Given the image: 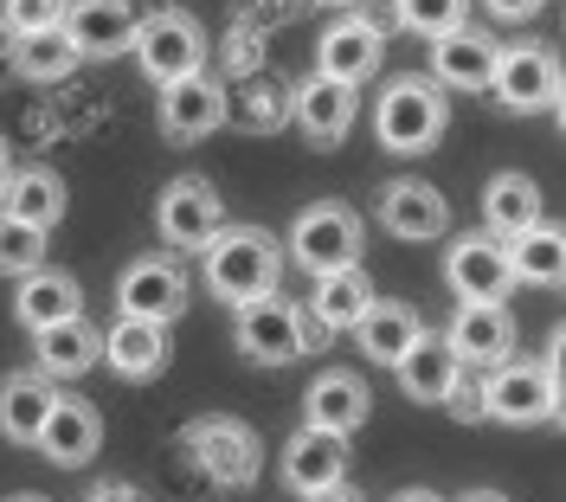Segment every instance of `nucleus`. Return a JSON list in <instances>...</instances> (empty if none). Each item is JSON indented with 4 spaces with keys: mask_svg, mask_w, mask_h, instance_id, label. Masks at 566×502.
I'll list each match as a JSON object with an SVG mask.
<instances>
[{
    "mask_svg": "<svg viewBox=\"0 0 566 502\" xmlns=\"http://www.w3.org/2000/svg\"><path fill=\"white\" fill-rule=\"evenodd\" d=\"M232 342H239V355L258 360V367H290V360L303 355V303H290L283 290H264V296L239 303Z\"/></svg>",
    "mask_w": 566,
    "mask_h": 502,
    "instance_id": "0eeeda50",
    "label": "nucleus"
},
{
    "mask_svg": "<svg viewBox=\"0 0 566 502\" xmlns=\"http://www.w3.org/2000/svg\"><path fill=\"white\" fill-rule=\"evenodd\" d=\"M444 129H451V97L424 72L392 77L380 91V104H374V136H380L387 155H424V148H438Z\"/></svg>",
    "mask_w": 566,
    "mask_h": 502,
    "instance_id": "f03ea898",
    "label": "nucleus"
},
{
    "mask_svg": "<svg viewBox=\"0 0 566 502\" xmlns=\"http://www.w3.org/2000/svg\"><path fill=\"white\" fill-rule=\"evenodd\" d=\"M33 355H39V374H45V380H77V374H91V367L104 360V335L84 323V316H71V323L39 328Z\"/></svg>",
    "mask_w": 566,
    "mask_h": 502,
    "instance_id": "a878e982",
    "label": "nucleus"
},
{
    "mask_svg": "<svg viewBox=\"0 0 566 502\" xmlns=\"http://www.w3.org/2000/svg\"><path fill=\"white\" fill-rule=\"evenodd\" d=\"M310 426L316 431H335V438H354V431L367 426V412H374V399H367V380L354 374V367H322L316 380H310Z\"/></svg>",
    "mask_w": 566,
    "mask_h": 502,
    "instance_id": "6ab92c4d",
    "label": "nucleus"
},
{
    "mask_svg": "<svg viewBox=\"0 0 566 502\" xmlns=\"http://www.w3.org/2000/svg\"><path fill=\"white\" fill-rule=\"evenodd\" d=\"M444 406L458 412L463 426H476V419H483V380H476V367H458V380H451Z\"/></svg>",
    "mask_w": 566,
    "mask_h": 502,
    "instance_id": "c9c22d12",
    "label": "nucleus"
},
{
    "mask_svg": "<svg viewBox=\"0 0 566 502\" xmlns=\"http://www.w3.org/2000/svg\"><path fill=\"white\" fill-rule=\"evenodd\" d=\"M65 20V0H0V27L20 39V33H45Z\"/></svg>",
    "mask_w": 566,
    "mask_h": 502,
    "instance_id": "f704fd0d",
    "label": "nucleus"
},
{
    "mask_svg": "<svg viewBox=\"0 0 566 502\" xmlns=\"http://www.w3.org/2000/svg\"><path fill=\"white\" fill-rule=\"evenodd\" d=\"M187 310V271L175 258H136L116 284V316H142V323H161L175 328V316Z\"/></svg>",
    "mask_w": 566,
    "mask_h": 502,
    "instance_id": "9d476101",
    "label": "nucleus"
},
{
    "mask_svg": "<svg viewBox=\"0 0 566 502\" xmlns=\"http://www.w3.org/2000/svg\"><path fill=\"white\" fill-rule=\"evenodd\" d=\"M283 483H290L296 496H316L328 483H348V438L303 426L283 445Z\"/></svg>",
    "mask_w": 566,
    "mask_h": 502,
    "instance_id": "412c9836",
    "label": "nucleus"
},
{
    "mask_svg": "<svg viewBox=\"0 0 566 502\" xmlns=\"http://www.w3.org/2000/svg\"><path fill=\"white\" fill-rule=\"evenodd\" d=\"M509 271H515V284L554 290L566 278V232L541 219V226H528L522 239H509Z\"/></svg>",
    "mask_w": 566,
    "mask_h": 502,
    "instance_id": "7c9ffc66",
    "label": "nucleus"
},
{
    "mask_svg": "<svg viewBox=\"0 0 566 502\" xmlns=\"http://www.w3.org/2000/svg\"><path fill=\"white\" fill-rule=\"evenodd\" d=\"M52 399H59V387H52L39 367L7 374V380H0V438H7V445H33L39 426H45V412H52Z\"/></svg>",
    "mask_w": 566,
    "mask_h": 502,
    "instance_id": "cd10ccee",
    "label": "nucleus"
},
{
    "mask_svg": "<svg viewBox=\"0 0 566 502\" xmlns=\"http://www.w3.org/2000/svg\"><path fill=\"white\" fill-rule=\"evenodd\" d=\"M380 226H387L392 239H406V245L444 239V226H451V200H444L431 180L399 175V180L380 187Z\"/></svg>",
    "mask_w": 566,
    "mask_h": 502,
    "instance_id": "4468645a",
    "label": "nucleus"
},
{
    "mask_svg": "<svg viewBox=\"0 0 566 502\" xmlns=\"http://www.w3.org/2000/svg\"><path fill=\"white\" fill-rule=\"evenodd\" d=\"M13 316H20V328H52V323H71V316H84V290H77V278L71 271H52V264H39V271H27L20 278V290H13Z\"/></svg>",
    "mask_w": 566,
    "mask_h": 502,
    "instance_id": "4be33fe9",
    "label": "nucleus"
},
{
    "mask_svg": "<svg viewBox=\"0 0 566 502\" xmlns=\"http://www.w3.org/2000/svg\"><path fill=\"white\" fill-rule=\"evenodd\" d=\"M7 45H13V33H7V27H0V52H7Z\"/></svg>",
    "mask_w": 566,
    "mask_h": 502,
    "instance_id": "49530a36",
    "label": "nucleus"
},
{
    "mask_svg": "<svg viewBox=\"0 0 566 502\" xmlns=\"http://www.w3.org/2000/svg\"><path fill=\"white\" fill-rule=\"evenodd\" d=\"M33 445H39V458H45V464L77 470V464H91V458H97V445H104V419H97V406H91V399L59 394Z\"/></svg>",
    "mask_w": 566,
    "mask_h": 502,
    "instance_id": "ddd939ff",
    "label": "nucleus"
},
{
    "mask_svg": "<svg viewBox=\"0 0 566 502\" xmlns=\"http://www.w3.org/2000/svg\"><path fill=\"white\" fill-rule=\"evenodd\" d=\"M392 502H444V496H438V490H419V483H412V490H399Z\"/></svg>",
    "mask_w": 566,
    "mask_h": 502,
    "instance_id": "a19ab883",
    "label": "nucleus"
},
{
    "mask_svg": "<svg viewBox=\"0 0 566 502\" xmlns=\"http://www.w3.org/2000/svg\"><path fill=\"white\" fill-rule=\"evenodd\" d=\"M483 419H502V426H554L560 419V335L547 360H495L490 380H483Z\"/></svg>",
    "mask_w": 566,
    "mask_h": 502,
    "instance_id": "f257e3e1",
    "label": "nucleus"
},
{
    "mask_svg": "<svg viewBox=\"0 0 566 502\" xmlns=\"http://www.w3.org/2000/svg\"><path fill=\"white\" fill-rule=\"evenodd\" d=\"M458 502H509V496H502V490H463Z\"/></svg>",
    "mask_w": 566,
    "mask_h": 502,
    "instance_id": "79ce46f5",
    "label": "nucleus"
},
{
    "mask_svg": "<svg viewBox=\"0 0 566 502\" xmlns=\"http://www.w3.org/2000/svg\"><path fill=\"white\" fill-rule=\"evenodd\" d=\"M303 502H360V490H348V483H328V490H316V496Z\"/></svg>",
    "mask_w": 566,
    "mask_h": 502,
    "instance_id": "ea45409f",
    "label": "nucleus"
},
{
    "mask_svg": "<svg viewBox=\"0 0 566 502\" xmlns=\"http://www.w3.org/2000/svg\"><path fill=\"white\" fill-rule=\"evenodd\" d=\"M490 91H495V104L515 109V116L554 109L560 104V59L547 45H502L495 72H490Z\"/></svg>",
    "mask_w": 566,
    "mask_h": 502,
    "instance_id": "1a4fd4ad",
    "label": "nucleus"
},
{
    "mask_svg": "<svg viewBox=\"0 0 566 502\" xmlns=\"http://www.w3.org/2000/svg\"><path fill=\"white\" fill-rule=\"evenodd\" d=\"M360 213L354 207H342V200H322V207H303L296 213V226H290V258L310 271V278H322V271H348V264H360Z\"/></svg>",
    "mask_w": 566,
    "mask_h": 502,
    "instance_id": "423d86ee",
    "label": "nucleus"
},
{
    "mask_svg": "<svg viewBox=\"0 0 566 502\" xmlns=\"http://www.w3.org/2000/svg\"><path fill=\"white\" fill-rule=\"evenodd\" d=\"M200 264H207V290L219 303H251V296L277 290L283 245L271 232H258V226H226V232L200 251Z\"/></svg>",
    "mask_w": 566,
    "mask_h": 502,
    "instance_id": "7ed1b4c3",
    "label": "nucleus"
},
{
    "mask_svg": "<svg viewBox=\"0 0 566 502\" xmlns=\"http://www.w3.org/2000/svg\"><path fill=\"white\" fill-rule=\"evenodd\" d=\"M463 360L444 348V335H431L424 328L419 342L406 348V355L392 360V374H399V394L419 399V406H444V394H451V380H458Z\"/></svg>",
    "mask_w": 566,
    "mask_h": 502,
    "instance_id": "393cba45",
    "label": "nucleus"
},
{
    "mask_svg": "<svg viewBox=\"0 0 566 502\" xmlns=\"http://www.w3.org/2000/svg\"><path fill=\"white\" fill-rule=\"evenodd\" d=\"M7 59H13V72L27 77V84H59V77H71L84 59L71 52L65 27H45V33H20L13 45H7Z\"/></svg>",
    "mask_w": 566,
    "mask_h": 502,
    "instance_id": "2f4dec72",
    "label": "nucleus"
},
{
    "mask_svg": "<svg viewBox=\"0 0 566 502\" xmlns=\"http://www.w3.org/2000/svg\"><path fill=\"white\" fill-rule=\"evenodd\" d=\"M367 303H374V284L360 278V264H348V271H322L316 278L310 316H316L328 335H342V328H354L360 316H367Z\"/></svg>",
    "mask_w": 566,
    "mask_h": 502,
    "instance_id": "c756f323",
    "label": "nucleus"
},
{
    "mask_svg": "<svg viewBox=\"0 0 566 502\" xmlns=\"http://www.w3.org/2000/svg\"><path fill=\"white\" fill-rule=\"evenodd\" d=\"M155 226H161V239L175 251H207L232 219H226V200H219V187L200 175H175L161 187V200H155Z\"/></svg>",
    "mask_w": 566,
    "mask_h": 502,
    "instance_id": "6e6552de",
    "label": "nucleus"
},
{
    "mask_svg": "<svg viewBox=\"0 0 566 502\" xmlns=\"http://www.w3.org/2000/svg\"><path fill=\"white\" fill-rule=\"evenodd\" d=\"M136 7L129 0H77L65 7V39L77 59H116V52H129V39H136Z\"/></svg>",
    "mask_w": 566,
    "mask_h": 502,
    "instance_id": "f3484780",
    "label": "nucleus"
},
{
    "mask_svg": "<svg viewBox=\"0 0 566 502\" xmlns=\"http://www.w3.org/2000/svg\"><path fill=\"white\" fill-rule=\"evenodd\" d=\"M419 335H424V323L412 316V310H406V303H387V296H374V303H367V316L354 323V342H360V355L380 360V367H392V360L406 355Z\"/></svg>",
    "mask_w": 566,
    "mask_h": 502,
    "instance_id": "c85d7f7f",
    "label": "nucleus"
},
{
    "mask_svg": "<svg viewBox=\"0 0 566 502\" xmlns=\"http://www.w3.org/2000/svg\"><path fill=\"white\" fill-rule=\"evenodd\" d=\"M45 239L52 232H33V226H20V219L0 213V278H27L45 264Z\"/></svg>",
    "mask_w": 566,
    "mask_h": 502,
    "instance_id": "72a5a7b5",
    "label": "nucleus"
},
{
    "mask_svg": "<svg viewBox=\"0 0 566 502\" xmlns=\"http://www.w3.org/2000/svg\"><path fill=\"white\" fill-rule=\"evenodd\" d=\"M316 7H360V0H316Z\"/></svg>",
    "mask_w": 566,
    "mask_h": 502,
    "instance_id": "a18cd8bd",
    "label": "nucleus"
},
{
    "mask_svg": "<svg viewBox=\"0 0 566 502\" xmlns=\"http://www.w3.org/2000/svg\"><path fill=\"white\" fill-rule=\"evenodd\" d=\"M328 342H335V335H328V328H322L316 316H310V310H303V355H310V348H316V355H322V348H328Z\"/></svg>",
    "mask_w": 566,
    "mask_h": 502,
    "instance_id": "58836bf2",
    "label": "nucleus"
},
{
    "mask_svg": "<svg viewBox=\"0 0 566 502\" xmlns=\"http://www.w3.org/2000/svg\"><path fill=\"white\" fill-rule=\"evenodd\" d=\"M483 226H490V239H522L528 226H541V187H534V175H522V168H502V175L483 187Z\"/></svg>",
    "mask_w": 566,
    "mask_h": 502,
    "instance_id": "bb28decb",
    "label": "nucleus"
},
{
    "mask_svg": "<svg viewBox=\"0 0 566 502\" xmlns=\"http://www.w3.org/2000/svg\"><path fill=\"white\" fill-rule=\"evenodd\" d=\"M444 348L463 367H495V360L515 355V316L502 303H463L451 316V328H444Z\"/></svg>",
    "mask_w": 566,
    "mask_h": 502,
    "instance_id": "a211bd4d",
    "label": "nucleus"
},
{
    "mask_svg": "<svg viewBox=\"0 0 566 502\" xmlns=\"http://www.w3.org/2000/svg\"><path fill=\"white\" fill-rule=\"evenodd\" d=\"M129 52H136V65L155 77V84L207 72V33H200V20H193L187 7H155V13H142Z\"/></svg>",
    "mask_w": 566,
    "mask_h": 502,
    "instance_id": "39448f33",
    "label": "nucleus"
},
{
    "mask_svg": "<svg viewBox=\"0 0 566 502\" xmlns=\"http://www.w3.org/2000/svg\"><path fill=\"white\" fill-rule=\"evenodd\" d=\"M444 284L458 290L463 303H502L515 290V271H509V245L490 239V232H463L444 251Z\"/></svg>",
    "mask_w": 566,
    "mask_h": 502,
    "instance_id": "9b49d317",
    "label": "nucleus"
},
{
    "mask_svg": "<svg viewBox=\"0 0 566 502\" xmlns=\"http://www.w3.org/2000/svg\"><path fill=\"white\" fill-rule=\"evenodd\" d=\"M13 175V161H7V143H0V180Z\"/></svg>",
    "mask_w": 566,
    "mask_h": 502,
    "instance_id": "c03bdc74",
    "label": "nucleus"
},
{
    "mask_svg": "<svg viewBox=\"0 0 566 502\" xmlns=\"http://www.w3.org/2000/svg\"><path fill=\"white\" fill-rule=\"evenodd\" d=\"M392 20L419 39H438L470 20V0H392Z\"/></svg>",
    "mask_w": 566,
    "mask_h": 502,
    "instance_id": "473e14b6",
    "label": "nucleus"
},
{
    "mask_svg": "<svg viewBox=\"0 0 566 502\" xmlns=\"http://www.w3.org/2000/svg\"><path fill=\"white\" fill-rule=\"evenodd\" d=\"M65 207H71L65 180L52 175V168H13V175L0 180V213L33 226V232H52L65 219Z\"/></svg>",
    "mask_w": 566,
    "mask_h": 502,
    "instance_id": "b1692460",
    "label": "nucleus"
},
{
    "mask_svg": "<svg viewBox=\"0 0 566 502\" xmlns=\"http://www.w3.org/2000/svg\"><path fill=\"white\" fill-rule=\"evenodd\" d=\"M84 502H148V496H142L136 483H123V477H104V483H97Z\"/></svg>",
    "mask_w": 566,
    "mask_h": 502,
    "instance_id": "4c0bfd02",
    "label": "nucleus"
},
{
    "mask_svg": "<svg viewBox=\"0 0 566 502\" xmlns=\"http://www.w3.org/2000/svg\"><path fill=\"white\" fill-rule=\"evenodd\" d=\"M290 109H296V129L310 136L316 148H335L348 143L354 116H360V84H342V77H310L296 97H290Z\"/></svg>",
    "mask_w": 566,
    "mask_h": 502,
    "instance_id": "dca6fc26",
    "label": "nucleus"
},
{
    "mask_svg": "<svg viewBox=\"0 0 566 502\" xmlns=\"http://www.w3.org/2000/svg\"><path fill=\"white\" fill-rule=\"evenodd\" d=\"M495 52H502V39H490L483 27L463 20V27L431 39V84L438 91H490Z\"/></svg>",
    "mask_w": 566,
    "mask_h": 502,
    "instance_id": "2eb2a0df",
    "label": "nucleus"
},
{
    "mask_svg": "<svg viewBox=\"0 0 566 502\" xmlns=\"http://www.w3.org/2000/svg\"><path fill=\"white\" fill-rule=\"evenodd\" d=\"M483 7H490L495 20H509V27H528V20L541 13V7H547V0H483Z\"/></svg>",
    "mask_w": 566,
    "mask_h": 502,
    "instance_id": "e433bc0d",
    "label": "nucleus"
},
{
    "mask_svg": "<svg viewBox=\"0 0 566 502\" xmlns=\"http://www.w3.org/2000/svg\"><path fill=\"white\" fill-rule=\"evenodd\" d=\"M180 445H187L193 470H200L207 483H219V490H251L258 470H264V445H258V431H251L245 419H226V412L193 419Z\"/></svg>",
    "mask_w": 566,
    "mask_h": 502,
    "instance_id": "20e7f679",
    "label": "nucleus"
},
{
    "mask_svg": "<svg viewBox=\"0 0 566 502\" xmlns=\"http://www.w3.org/2000/svg\"><path fill=\"white\" fill-rule=\"evenodd\" d=\"M219 123H226V91H219L207 72L161 84V136H175V143H200V136H212Z\"/></svg>",
    "mask_w": 566,
    "mask_h": 502,
    "instance_id": "aec40b11",
    "label": "nucleus"
},
{
    "mask_svg": "<svg viewBox=\"0 0 566 502\" xmlns=\"http://www.w3.org/2000/svg\"><path fill=\"white\" fill-rule=\"evenodd\" d=\"M380 59H387V27L367 20V13L335 20V27L322 33V45H316V72L342 77V84H367V77L380 72Z\"/></svg>",
    "mask_w": 566,
    "mask_h": 502,
    "instance_id": "f8f14e48",
    "label": "nucleus"
},
{
    "mask_svg": "<svg viewBox=\"0 0 566 502\" xmlns=\"http://www.w3.org/2000/svg\"><path fill=\"white\" fill-rule=\"evenodd\" d=\"M7 502H52V496H39V490H20V496H7Z\"/></svg>",
    "mask_w": 566,
    "mask_h": 502,
    "instance_id": "37998d69",
    "label": "nucleus"
},
{
    "mask_svg": "<svg viewBox=\"0 0 566 502\" xmlns=\"http://www.w3.org/2000/svg\"><path fill=\"white\" fill-rule=\"evenodd\" d=\"M175 355V342H168V328L161 323H142V316H116L104 335V360L123 374V380H155L161 367Z\"/></svg>",
    "mask_w": 566,
    "mask_h": 502,
    "instance_id": "5701e85b",
    "label": "nucleus"
}]
</instances>
